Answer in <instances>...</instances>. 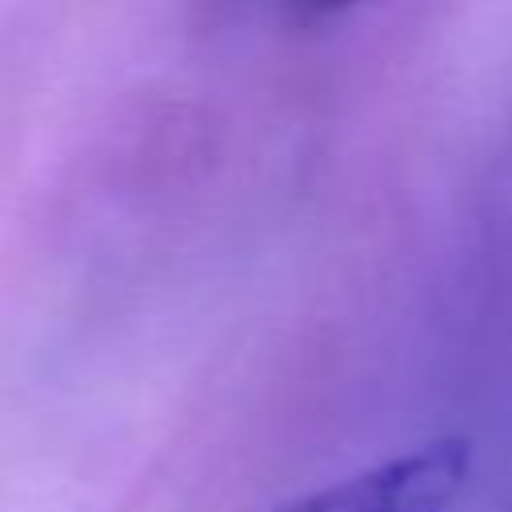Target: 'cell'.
Segmentation results:
<instances>
[{
	"instance_id": "1",
	"label": "cell",
	"mask_w": 512,
	"mask_h": 512,
	"mask_svg": "<svg viewBox=\"0 0 512 512\" xmlns=\"http://www.w3.org/2000/svg\"><path fill=\"white\" fill-rule=\"evenodd\" d=\"M472 472L464 436H436L352 476L320 484L272 512H452Z\"/></svg>"
},
{
	"instance_id": "2",
	"label": "cell",
	"mask_w": 512,
	"mask_h": 512,
	"mask_svg": "<svg viewBox=\"0 0 512 512\" xmlns=\"http://www.w3.org/2000/svg\"><path fill=\"white\" fill-rule=\"evenodd\" d=\"M240 4H260L268 16H276L288 28H316L328 24L332 16L352 12L364 0H240Z\"/></svg>"
}]
</instances>
